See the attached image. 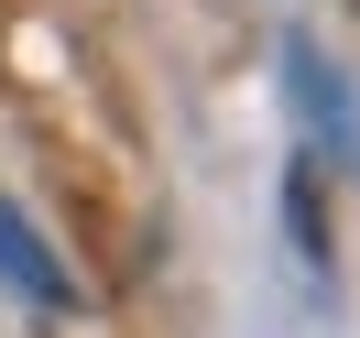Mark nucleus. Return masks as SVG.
<instances>
[{"instance_id":"1","label":"nucleus","mask_w":360,"mask_h":338,"mask_svg":"<svg viewBox=\"0 0 360 338\" xmlns=\"http://www.w3.org/2000/svg\"><path fill=\"white\" fill-rule=\"evenodd\" d=\"M284 88H295V110H306V131L328 142V164H360V98H349V77L328 66L316 33H284Z\"/></svg>"},{"instance_id":"2","label":"nucleus","mask_w":360,"mask_h":338,"mask_svg":"<svg viewBox=\"0 0 360 338\" xmlns=\"http://www.w3.org/2000/svg\"><path fill=\"white\" fill-rule=\"evenodd\" d=\"M0 284L22 294V306H44V316L77 306V284H66V262H55V240H44V229H33L11 197H0Z\"/></svg>"}]
</instances>
